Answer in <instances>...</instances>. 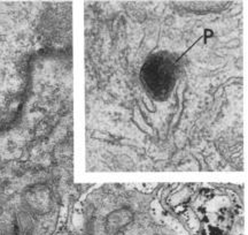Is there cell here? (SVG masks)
<instances>
[{
    "label": "cell",
    "mask_w": 248,
    "mask_h": 235,
    "mask_svg": "<svg viewBox=\"0 0 248 235\" xmlns=\"http://www.w3.org/2000/svg\"><path fill=\"white\" fill-rule=\"evenodd\" d=\"M179 74V59L170 52H157L145 60L140 80L148 94L156 101L169 98Z\"/></svg>",
    "instance_id": "6da1fadb"
},
{
    "label": "cell",
    "mask_w": 248,
    "mask_h": 235,
    "mask_svg": "<svg viewBox=\"0 0 248 235\" xmlns=\"http://www.w3.org/2000/svg\"><path fill=\"white\" fill-rule=\"evenodd\" d=\"M133 221V213L129 209H119L108 215L106 218V230L111 235L117 234Z\"/></svg>",
    "instance_id": "7a4b0ae2"
}]
</instances>
